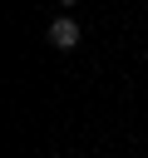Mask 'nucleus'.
Returning <instances> with one entry per match:
<instances>
[{
  "instance_id": "nucleus-1",
  "label": "nucleus",
  "mask_w": 148,
  "mask_h": 158,
  "mask_svg": "<svg viewBox=\"0 0 148 158\" xmlns=\"http://www.w3.org/2000/svg\"><path fill=\"white\" fill-rule=\"evenodd\" d=\"M49 44H54V49H74V44H79V25H74L69 15H59V20L49 25Z\"/></svg>"
},
{
  "instance_id": "nucleus-2",
  "label": "nucleus",
  "mask_w": 148,
  "mask_h": 158,
  "mask_svg": "<svg viewBox=\"0 0 148 158\" xmlns=\"http://www.w3.org/2000/svg\"><path fill=\"white\" fill-rule=\"evenodd\" d=\"M59 5H64V10H69V5H74V0H59Z\"/></svg>"
}]
</instances>
